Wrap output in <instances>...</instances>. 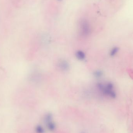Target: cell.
<instances>
[{
	"label": "cell",
	"mask_w": 133,
	"mask_h": 133,
	"mask_svg": "<svg viewBox=\"0 0 133 133\" xmlns=\"http://www.w3.org/2000/svg\"><path fill=\"white\" fill-rule=\"evenodd\" d=\"M97 87L99 91L105 96L111 98L116 97V93L114 90V85L112 82H108L105 84L99 83L97 84Z\"/></svg>",
	"instance_id": "1"
},
{
	"label": "cell",
	"mask_w": 133,
	"mask_h": 133,
	"mask_svg": "<svg viewBox=\"0 0 133 133\" xmlns=\"http://www.w3.org/2000/svg\"><path fill=\"white\" fill-rule=\"evenodd\" d=\"M80 25L81 34L83 36L89 35L91 32V28L88 22L86 20H82Z\"/></svg>",
	"instance_id": "2"
},
{
	"label": "cell",
	"mask_w": 133,
	"mask_h": 133,
	"mask_svg": "<svg viewBox=\"0 0 133 133\" xmlns=\"http://www.w3.org/2000/svg\"><path fill=\"white\" fill-rule=\"evenodd\" d=\"M58 67L63 71H67L69 69L70 65L69 62L65 60H60L58 63Z\"/></svg>",
	"instance_id": "3"
},
{
	"label": "cell",
	"mask_w": 133,
	"mask_h": 133,
	"mask_svg": "<svg viewBox=\"0 0 133 133\" xmlns=\"http://www.w3.org/2000/svg\"><path fill=\"white\" fill-rule=\"evenodd\" d=\"M45 123L47 128L50 131H53L56 129V124L53 120L50 121Z\"/></svg>",
	"instance_id": "4"
},
{
	"label": "cell",
	"mask_w": 133,
	"mask_h": 133,
	"mask_svg": "<svg viewBox=\"0 0 133 133\" xmlns=\"http://www.w3.org/2000/svg\"><path fill=\"white\" fill-rule=\"evenodd\" d=\"M76 56L78 60H83L85 59L86 55L83 51L79 50L77 51L76 53Z\"/></svg>",
	"instance_id": "5"
},
{
	"label": "cell",
	"mask_w": 133,
	"mask_h": 133,
	"mask_svg": "<svg viewBox=\"0 0 133 133\" xmlns=\"http://www.w3.org/2000/svg\"><path fill=\"white\" fill-rule=\"evenodd\" d=\"M119 51L118 47L115 46L113 48L110 52V55L111 57H113Z\"/></svg>",
	"instance_id": "6"
},
{
	"label": "cell",
	"mask_w": 133,
	"mask_h": 133,
	"mask_svg": "<svg viewBox=\"0 0 133 133\" xmlns=\"http://www.w3.org/2000/svg\"><path fill=\"white\" fill-rule=\"evenodd\" d=\"M103 72L101 70H97L93 73V75L95 77L97 78H100L103 76Z\"/></svg>",
	"instance_id": "7"
},
{
	"label": "cell",
	"mask_w": 133,
	"mask_h": 133,
	"mask_svg": "<svg viewBox=\"0 0 133 133\" xmlns=\"http://www.w3.org/2000/svg\"><path fill=\"white\" fill-rule=\"evenodd\" d=\"M35 130L37 133H44L45 132L44 128L41 125H37L36 127Z\"/></svg>",
	"instance_id": "8"
}]
</instances>
